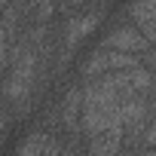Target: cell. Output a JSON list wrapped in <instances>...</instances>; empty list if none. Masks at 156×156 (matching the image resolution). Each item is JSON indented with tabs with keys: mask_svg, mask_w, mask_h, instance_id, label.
I'll use <instances>...</instances> for the list:
<instances>
[{
	"mask_svg": "<svg viewBox=\"0 0 156 156\" xmlns=\"http://www.w3.org/2000/svg\"><path fill=\"white\" fill-rule=\"evenodd\" d=\"M58 113H61V126H64L70 135H83V129H80V113H83V86H73V89L64 95Z\"/></svg>",
	"mask_w": 156,
	"mask_h": 156,
	"instance_id": "3957f363",
	"label": "cell"
},
{
	"mask_svg": "<svg viewBox=\"0 0 156 156\" xmlns=\"http://www.w3.org/2000/svg\"><path fill=\"white\" fill-rule=\"evenodd\" d=\"M122 138H126V129H122V126H113V129H104V132H98V135H89V138H86V147H89V153L104 156V153L122 150Z\"/></svg>",
	"mask_w": 156,
	"mask_h": 156,
	"instance_id": "277c9868",
	"label": "cell"
},
{
	"mask_svg": "<svg viewBox=\"0 0 156 156\" xmlns=\"http://www.w3.org/2000/svg\"><path fill=\"white\" fill-rule=\"evenodd\" d=\"M104 46H110V49H122V52H135V55H147V52H153L156 46L144 37V31L135 25H122V28H116V31H110L107 37H104Z\"/></svg>",
	"mask_w": 156,
	"mask_h": 156,
	"instance_id": "7a4b0ae2",
	"label": "cell"
},
{
	"mask_svg": "<svg viewBox=\"0 0 156 156\" xmlns=\"http://www.w3.org/2000/svg\"><path fill=\"white\" fill-rule=\"evenodd\" d=\"M3 132H6V113H3V107H0V138H3Z\"/></svg>",
	"mask_w": 156,
	"mask_h": 156,
	"instance_id": "ba28073f",
	"label": "cell"
},
{
	"mask_svg": "<svg viewBox=\"0 0 156 156\" xmlns=\"http://www.w3.org/2000/svg\"><path fill=\"white\" fill-rule=\"evenodd\" d=\"M61 150H64V144L55 141L49 132H31L25 138V144L19 147V153H25V156H31V153H61Z\"/></svg>",
	"mask_w": 156,
	"mask_h": 156,
	"instance_id": "5b68a950",
	"label": "cell"
},
{
	"mask_svg": "<svg viewBox=\"0 0 156 156\" xmlns=\"http://www.w3.org/2000/svg\"><path fill=\"white\" fill-rule=\"evenodd\" d=\"M98 19H101V12H83V16H70V19H67V25H64V46H61V61H58V67L67 64V52H73L76 46H80L83 37H89V34L98 28Z\"/></svg>",
	"mask_w": 156,
	"mask_h": 156,
	"instance_id": "6da1fadb",
	"label": "cell"
},
{
	"mask_svg": "<svg viewBox=\"0 0 156 156\" xmlns=\"http://www.w3.org/2000/svg\"><path fill=\"white\" fill-rule=\"evenodd\" d=\"M0 144H3V138H0Z\"/></svg>",
	"mask_w": 156,
	"mask_h": 156,
	"instance_id": "30bf717a",
	"label": "cell"
},
{
	"mask_svg": "<svg viewBox=\"0 0 156 156\" xmlns=\"http://www.w3.org/2000/svg\"><path fill=\"white\" fill-rule=\"evenodd\" d=\"M144 144L150 150H156V122H147V135H144Z\"/></svg>",
	"mask_w": 156,
	"mask_h": 156,
	"instance_id": "8992f818",
	"label": "cell"
},
{
	"mask_svg": "<svg viewBox=\"0 0 156 156\" xmlns=\"http://www.w3.org/2000/svg\"><path fill=\"white\" fill-rule=\"evenodd\" d=\"M6 3H9V0H0V16H3V9H6Z\"/></svg>",
	"mask_w": 156,
	"mask_h": 156,
	"instance_id": "9c48e42d",
	"label": "cell"
},
{
	"mask_svg": "<svg viewBox=\"0 0 156 156\" xmlns=\"http://www.w3.org/2000/svg\"><path fill=\"white\" fill-rule=\"evenodd\" d=\"M83 3H86V0H61V9L64 12H73V9H80Z\"/></svg>",
	"mask_w": 156,
	"mask_h": 156,
	"instance_id": "52a82bcc",
	"label": "cell"
}]
</instances>
